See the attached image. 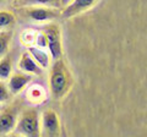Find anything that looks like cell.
Returning a JSON list of instances; mask_svg holds the SVG:
<instances>
[{"mask_svg": "<svg viewBox=\"0 0 147 137\" xmlns=\"http://www.w3.org/2000/svg\"><path fill=\"white\" fill-rule=\"evenodd\" d=\"M98 3L99 0H74L72 3L64 7V10L61 11V17L69 20L74 16H77L82 12L88 11L94 5H97Z\"/></svg>", "mask_w": 147, "mask_h": 137, "instance_id": "cell-7", "label": "cell"}, {"mask_svg": "<svg viewBox=\"0 0 147 137\" xmlns=\"http://www.w3.org/2000/svg\"><path fill=\"white\" fill-rule=\"evenodd\" d=\"M18 13L33 22H49L61 16L60 9L52 6H20Z\"/></svg>", "mask_w": 147, "mask_h": 137, "instance_id": "cell-3", "label": "cell"}, {"mask_svg": "<svg viewBox=\"0 0 147 137\" xmlns=\"http://www.w3.org/2000/svg\"><path fill=\"white\" fill-rule=\"evenodd\" d=\"M12 39V31H0V59L7 55Z\"/></svg>", "mask_w": 147, "mask_h": 137, "instance_id": "cell-15", "label": "cell"}, {"mask_svg": "<svg viewBox=\"0 0 147 137\" xmlns=\"http://www.w3.org/2000/svg\"><path fill=\"white\" fill-rule=\"evenodd\" d=\"M26 98L32 104V105H39L45 102L47 99V93H45L44 88L39 85H32L31 87L27 88L26 91Z\"/></svg>", "mask_w": 147, "mask_h": 137, "instance_id": "cell-10", "label": "cell"}, {"mask_svg": "<svg viewBox=\"0 0 147 137\" xmlns=\"http://www.w3.org/2000/svg\"><path fill=\"white\" fill-rule=\"evenodd\" d=\"M12 75V59L11 56L5 55L0 59V80L5 81Z\"/></svg>", "mask_w": 147, "mask_h": 137, "instance_id": "cell-14", "label": "cell"}, {"mask_svg": "<svg viewBox=\"0 0 147 137\" xmlns=\"http://www.w3.org/2000/svg\"><path fill=\"white\" fill-rule=\"evenodd\" d=\"M1 108H3V107H1V103H0V110H1Z\"/></svg>", "mask_w": 147, "mask_h": 137, "instance_id": "cell-22", "label": "cell"}, {"mask_svg": "<svg viewBox=\"0 0 147 137\" xmlns=\"http://www.w3.org/2000/svg\"><path fill=\"white\" fill-rule=\"evenodd\" d=\"M15 131L25 137H42V119L38 108L33 105L22 109Z\"/></svg>", "mask_w": 147, "mask_h": 137, "instance_id": "cell-2", "label": "cell"}, {"mask_svg": "<svg viewBox=\"0 0 147 137\" xmlns=\"http://www.w3.org/2000/svg\"><path fill=\"white\" fill-rule=\"evenodd\" d=\"M42 131L47 137H61V122L58 113L52 108H47L40 115Z\"/></svg>", "mask_w": 147, "mask_h": 137, "instance_id": "cell-6", "label": "cell"}, {"mask_svg": "<svg viewBox=\"0 0 147 137\" xmlns=\"http://www.w3.org/2000/svg\"><path fill=\"white\" fill-rule=\"evenodd\" d=\"M16 6H52L61 7L60 0H16Z\"/></svg>", "mask_w": 147, "mask_h": 137, "instance_id": "cell-12", "label": "cell"}, {"mask_svg": "<svg viewBox=\"0 0 147 137\" xmlns=\"http://www.w3.org/2000/svg\"><path fill=\"white\" fill-rule=\"evenodd\" d=\"M36 47H38L40 49H48V40H47V37H45L44 32H39L37 34V39H36Z\"/></svg>", "mask_w": 147, "mask_h": 137, "instance_id": "cell-18", "label": "cell"}, {"mask_svg": "<svg viewBox=\"0 0 147 137\" xmlns=\"http://www.w3.org/2000/svg\"><path fill=\"white\" fill-rule=\"evenodd\" d=\"M72 1H74V0H60V3H61V7H63V6H64V7L67 6L69 4L72 3Z\"/></svg>", "mask_w": 147, "mask_h": 137, "instance_id": "cell-20", "label": "cell"}, {"mask_svg": "<svg viewBox=\"0 0 147 137\" xmlns=\"http://www.w3.org/2000/svg\"><path fill=\"white\" fill-rule=\"evenodd\" d=\"M49 93L55 100H61L69 94L74 86V77L65 59L54 60L49 67L48 76Z\"/></svg>", "mask_w": 147, "mask_h": 137, "instance_id": "cell-1", "label": "cell"}, {"mask_svg": "<svg viewBox=\"0 0 147 137\" xmlns=\"http://www.w3.org/2000/svg\"><path fill=\"white\" fill-rule=\"evenodd\" d=\"M7 1V0H0V5H1V4H5Z\"/></svg>", "mask_w": 147, "mask_h": 137, "instance_id": "cell-21", "label": "cell"}, {"mask_svg": "<svg viewBox=\"0 0 147 137\" xmlns=\"http://www.w3.org/2000/svg\"><path fill=\"white\" fill-rule=\"evenodd\" d=\"M17 67L20 68V71L25 72V74H30L34 76L43 75V71H44V68H42L36 62V60L32 58V55L28 52H26L21 55L18 64H17Z\"/></svg>", "mask_w": 147, "mask_h": 137, "instance_id": "cell-9", "label": "cell"}, {"mask_svg": "<svg viewBox=\"0 0 147 137\" xmlns=\"http://www.w3.org/2000/svg\"><path fill=\"white\" fill-rule=\"evenodd\" d=\"M37 32L32 31V30H26L24 33L21 34V42L22 44H25L26 47H32L36 44V39H37Z\"/></svg>", "mask_w": 147, "mask_h": 137, "instance_id": "cell-16", "label": "cell"}, {"mask_svg": "<svg viewBox=\"0 0 147 137\" xmlns=\"http://www.w3.org/2000/svg\"><path fill=\"white\" fill-rule=\"evenodd\" d=\"M32 75L30 74H25V72H12V75L9 77L7 80V87L10 89V92L12 95H17L20 94L22 91H25L27 88L28 83L32 81Z\"/></svg>", "mask_w": 147, "mask_h": 137, "instance_id": "cell-8", "label": "cell"}, {"mask_svg": "<svg viewBox=\"0 0 147 137\" xmlns=\"http://www.w3.org/2000/svg\"><path fill=\"white\" fill-rule=\"evenodd\" d=\"M21 105L18 103H12L0 110V137H5L16 129L18 115L21 113Z\"/></svg>", "mask_w": 147, "mask_h": 137, "instance_id": "cell-5", "label": "cell"}, {"mask_svg": "<svg viewBox=\"0 0 147 137\" xmlns=\"http://www.w3.org/2000/svg\"><path fill=\"white\" fill-rule=\"evenodd\" d=\"M16 24V16L11 10H0V31H10Z\"/></svg>", "mask_w": 147, "mask_h": 137, "instance_id": "cell-13", "label": "cell"}, {"mask_svg": "<svg viewBox=\"0 0 147 137\" xmlns=\"http://www.w3.org/2000/svg\"><path fill=\"white\" fill-rule=\"evenodd\" d=\"M28 53L32 55V58L36 60V62L42 67V68H49L52 65V56H50V53H47L45 49H40L36 45H32L28 48Z\"/></svg>", "mask_w": 147, "mask_h": 137, "instance_id": "cell-11", "label": "cell"}, {"mask_svg": "<svg viewBox=\"0 0 147 137\" xmlns=\"http://www.w3.org/2000/svg\"><path fill=\"white\" fill-rule=\"evenodd\" d=\"M5 137H25V136H22L21 134H18V132H16V131H13V132H11V134H9V135H6Z\"/></svg>", "mask_w": 147, "mask_h": 137, "instance_id": "cell-19", "label": "cell"}, {"mask_svg": "<svg viewBox=\"0 0 147 137\" xmlns=\"http://www.w3.org/2000/svg\"><path fill=\"white\" fill-rule=\"evenodd\" d=\"M11 97L12 94L7 87V83H5V81L0 80V103H7Z\"/></svg>", "mask_w": 147, "mask_h": 137, "instance_id": "cell-17", "label": "cell"}, {"mask_svg": "<svg viewBox=\"0 0 147 137\" xmlns=\"http://www.w3.org/2000/svg\"><path fill=\"white\" fill-rule=\"evenodd\" d=\"M48 40V52L50 53L53 61L64 56L63 52V40H61V30L58 22H49L43 30Z\"/></svg>", "mask_w": 147, "mask_h": 137, "instance_id": "cell-4", "label": "cell"}]
</instances>
